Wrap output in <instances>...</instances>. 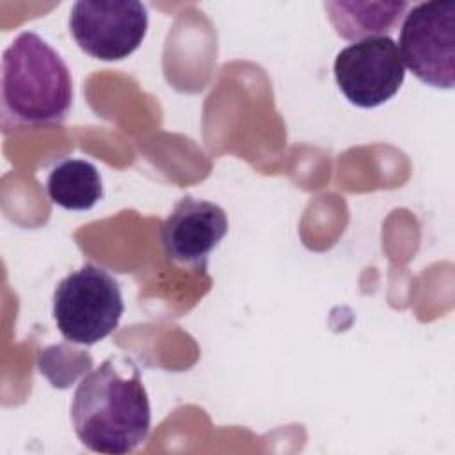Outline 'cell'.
Instances as JSON below:
<instances>
[{"mask_svg": "<svg viewBox=\"0 0 455 455\" xmlns=\"http://www.w3.org/2000/svg\"><path fill=\"white\" fill-rule=\"evenodd\" d=\"M334 78L355 107L373 108L386 103L405 78L398 44L389 36H373L345 46L336 55Z\"/></svg>", "mask_w": 455, "mask_h": 455, "instance_id": "cell-5", "label": "cell"}, {"mask_svg": "<svg viewBox=\"0 0 455 455\" xmlns=\"http://www.w3.org/2000/svg\"><path fill=\"white\" fill-rule=\"evenodd\" d=\"M400 57L427 85L451 89L455 84V2L414 5L400 28Z\"/></svg>", "mask_w": 455, "mask_h": 455, "instance_id": "cell-4", "label": "cell"}, {"mask_svg": "<svg viewBox=\"0 0 455 455\" xmlns=\"http://www.w3.org/2000/svg\"><path fill=\"white\" fill-rule=\"evenodd\" d=\"M69 30L91 57L121 60L140 46L148 11L137 0H80L71 7Z\"/></svg>", "mask_w": 455, "mask_h": 455, "instance_id": "cell-6", "label": "cell"}, {"mask_svg": "<svg viewBox=\"0 0 455 455\" xmlns=\"http://www.w3.org/2000/svg\"><path fill=\"white\" fill-rule=\"evenodd\" d=\"M407 2H327L329 20L336 32L350 41L382 36L403 16Z\"/></svg>", "mask_w": 455, "mask_h": 455, "instance_id": "cell-8", "label": "cell"}, {"mask_svg": "<svg viewBox=\"0 0 455 455\" xmlns=\"http://www.w3.org/2000/svg\"><path fill=\"white\" fill-rule=\"evenodd\" d=\"M71 419L91 451L124 455L139 448L151 427L139 366L130 357H110L89 371L75 389Z\"/></svg>", "mask_w": 455, "mask_h": 455, "instance_id": "cell-1", "label": "cell"}, {"mask_svg": "<svg viewBox=\"0 0 455 455\" xmlns=\"http://www.w3.org/2000/svg\"><path fill=\"white\" fill-rule=\"evenodd\" d=\"M50 199L64 210H91L103 196L98 169L82 158H68L57 164L46 180Z\"/></svg>", "mask_w": 455, "mask_h": 455, "instance_id": "cell-9", "label": "cell"}, {"mask_svg": "<svg viewBox=\"0 0 455 455\" xmlns=\"http://www.w3.org/2000/svg\"><path fill=\"white\" fill-rule=\"evenodd\" d=\"M2 128H41L62 123L73 82L62 57L36 32H21L2 55Z\"/></svg>", "mask_w": 455, "mask_h": 455, "instance_id": "cell-2", "label": "cell"}, {"mask_svg": "<svg viewBox=\"0 0 455 455\" xmlns=\"http://www.w3.org/2000/svg\"><path fill=\"white\" fill-rule=\"evenodd\" d=\"M124 311L119 283L94 263L66 275L53 291V318L71 343L94 345L114 332Z\"/></svg>", "mask_w": 455, "mask_h": 455, "instance_id": "cell-3", "label": "cell"}, {"mask_svg": "<svg viewBox=\"0 0 455 455\" xmlns=\"http://www.w3.org/2000/svg\"><path fill=\"white\" fill-rule=\"evenodd\" d=\"M226 233L228 215L219 204L185 196L162 222L160 240L171 261L204 270Z\"/></svg>", "mask_w": 455, "mask_h": 455, "instance_id": "cell-7", "label": "cell"}]
</instances>
